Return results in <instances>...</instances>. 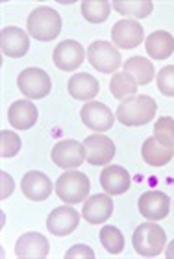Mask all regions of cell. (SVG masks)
Segmentation results:
<instances>
[{
    "instance_id": "1",
    "label": "cell",
    "mask_w": 174,
    "mask_h": 259,
    "mask_svg": "<svg viewBox=\"0 0 174 259\" xmlns=\"http://www.w3.org/2000/svg\"><path fill=\"white\" fill-rule=\"evenodd\" d=\"M156 111H158V104L152 97L134 95L119 104L115 119L124 126H143L154 119Z\"/></svg>"
},
{
    "instance_id": "2",
    "label": "cell",
    "mask_w": 174,
    "mask_h": 259,
    "mask_svg": "<svg viewBox=\"0 0 174 259\" xmlns=\"http://www.w3.org/2000/svg\"><path fill=\"white\" fill-rule=\"evenodd\" d=\"M28 33L41 43L54 41L61 32V17L60 13L49 6H39L30 13L26 22Z\"/></svg>"
},
{
    "instance_id": "3",
    "label": "cell",
    "mask_w": 174,
    "mask_h": 259,
    "mask_svg": "<svg viewBox=\"0 0 174 259\" xmlns=\"http://www.w3.org/2000/svg\"><path fill=\"white\" fill-rule=\"evenodd\" d=\"M165 241H167V233L154 221L137 226L136 232H134V237H132L134 248L143 257H156V255H159L161 250L165 248Z\"/></svg>"
},
{
    "instance_id": "4",
    "label": "cell",
    "mask_w": 174,
    "mask_h": 259,
    "mask_svg": "<svg viewBox=\"0 0 174 259\" xmlns=\"http://www.w3.org/2000/svg\"><path fill=\"white\" fill-rule=\"evenodd\" d=\"M91 189V182L83 172L78 170H67L56 182V194L65 204H80L87 198Z\"/></svg>"
},
{
    "instance_id": "5",
    "label": "cell",
    "mask_w": 174,
    "mask_h": 259,
    "mask_svg": "<svg viewBox=\"0 0 174 259\" xmlns=\"http://www.w3.org/2000/svg\"><path fill=\"white\" fill-rule=\"evenodd\" d=\"M17 85H19V91L28 100H41V98H45L50 93L52 81H50V76L43 69L32 67V69H24L19 74Z\"/></svg>"
},
{
    "instance_id": "6",
    "label": "cell",
    "mask_w": 174,
    "mask_h": 259,
    "mask_svg": "<svg viewBox=\"0 0 174 259\" xmlns=\"http://www.w3.org/2000/svg\"><path fill=\"white\" fill-rule=\"evenodd\" d=\"M87 60L89 63L100 72L106 74H115V70L120 67V54L115 49V45L108 41H95L87 49Z\"/></svg>"
},
{
    "instance_id": "7",
    "label": "cell",
    "mask_w": 174,
    "mask_h": 259,
    "mask_svg": "<svg viewBox=\"0 0 174 259\" xmlns=\"http://www.w3.org/2000/svg\"><path fill=\"white\" fill-rule=\"evenodd\" d=\"M87 159L85 146L76 139H65L56 143L52 148V161L61 168L80 167Z\"/></svg>"
},
{
    "instance_id": "8",
    "label": "cell",
    "mask_w": 174,
    "mask_h": 259,
    "mask_svg": "<svg viewBox=\"0 0 174 259\" xmlns=\"http://www.w3.org/2000/svg\"><path fill=\"white\" fill-rule=\"evenodd\" d=\"M80 117H82L83 124L89 130H95L97 134L111 130V126L115 122V115L111 113V109L106 104L97 102V100L87 102L82 108V111H80Z\"/></svg>"
},
{
    "instance_id": "9",
    "label": "cell",
    "mask_w": 174,
    "mask_h": 259,
    "mask_svg": "<svg viewBox=\"0 0 174 259\" xmlns=\"http://www.w3.org/2000/svg\"><path fill=\"white\" fill-rule=\"evenodd\" d=\"M111 39H113V45H117L119 49L130 50L137 49L145 41V32L137 21L122 19V21L115 22L111 28Z\"/></svg>"
},
{
    "instance_id": "10",
    "label": "cell",
    "mask_w": 174,
    "mask_h": 259,
    "mask_svg": "<svg viewBox=\"0 0 174 259\" xmlns=\"http://www.w3.org/2000/svg\"><path fill=\"white\" fill-rule=\"evenodd\" d=\"M83 146H85V154H87L85 161L89 165H95V167H98V165H108L115 157V143L102 134H93L89 137H85Z\"/></svg>"
},
{
    "instance_id": "11",
    "label": "cell",
    "mask_w": 174,
    "mask_h": 259,
    "mask_svg": "<svg viewBox=\"0 0 174 259\" xmlns=\"http://www.w3.org/2000/svg\"><path fill=\"white\" fill-rule=\"evenodd\" d=\"M78 222H80V215L78 211L69 205H61V207H56L52 213L47 219V228L49 232L56 237H65V235H71L74 230L78 228Z\"/></svg>"
},
{
    "instance_id": "12",
    "label": "cell",
    "mask_w": 174,
    "mask_h": 259,
    "mask_svg": "<svg viewBox=\"0 0 174 259\" xmlns=\"http://www.w3.org/2000/svg\"><path fill=\"white\" fill-rule=\"evenodd\" d=\"M139 213L148 221H161L170 211V196L163 191H147L139 196Z\"/></svg>"
},
{
    "instance_id": "13",
    "label": "cell",
    "mask_w": 174,
    "mask_h": 259,
    "mask_svg": "<svg viewBox=\"0 0 174 259\" xmlns=\"http://www.w3.org/2000/svg\"><path fill=\"white\" fill-rule=\"evenodd\" d=\"M52 60L54 65L60 70H76L80 65L85 60V50L78 41H72V39H67V41H61L58 47H56L54 54H52Z\"/></svg>"
},
{
    "instance_id": "14",
    "label": "cell",
    "mask_w": 174,
    "mask_h": 259,
    "mask_svg": "<svg viewBox=\"0 0 174 259\" xmlns=\"http://www.w3.org/2000/svg\"><path fill=\"white\" fill-rule=\"evenodd\" d=\"M50 252V244L43 233L30 232L17 239L15 255L21 259H45Z\"/></svg>"
},
{
    "instance_id": "15",
    "label": "cell",
    "mask_w": 174,
    "mask_h": 259,
    "mask_svg": "<svg viewBox=\"0 0 174 259\" xmlns=\"http://www.w3.org/2000/svg\"><path fill=\"white\" fill-rule=\"evenodd\" d=\"M21 189L26 198L33 200V202H41V200H47L52 194L54 185H52L47 174L39 172V170H32V172L22 176Z\"/></svg>"
},
{
    "instance_id": "16",
    "label": "cell",
    "mask_w": 174,
    "mask_h": 259,
    "mask_svg": "<svg viewBox=\"0 0 174 259\" xmlns=\"http://www.w3.org/2000/svg\"><path fill=\"white\" fill-rule=\"evenodd\" d=\"M0 47H2V54L8 58H22L30 49V37L22 28L8 26L0 33Z\"/></svg>"
},
{
    "instance_id": "17",
    "label": "cell",
    "mask_w": 174,
    "mask_h": 259,
    "mask_svg": "<svg viewBox=\"0 0 174 259\" xmlns=\"http://www.w3.org/2000/svg\"><path fill=\"white\" fill-rule=\"evenodd\" d=\"M113 215V200L109 194H93L85 200L82 217L89 224H102Z\"/></svg>"
},
{
    "instance_id": "18",
    "label": "cell",
    "mask_w": 174,
    "mask_h": 259,
    "mask_svg": "<svg viewBox=\"0 0 174 259\" xmlns=\"http://www.w3.org/2000/svg\"><path fill=\"white\" fill-rule=\"evenodd\" d=\"M39 111L32 100H17L8 109V120L13 130H30L37 122Z\"/></svg>"
},
{
    "instance_id": "19",
    "label": "cell",
    "mask_w": 174,
    "mask_h": 259,
    "mask_svg": "<svg viewBox=\"0 0 174 259\" xmlns=\"http://www.w3.org/2000/svg\"><path fill=\"white\" fill-rule=\"evenodd\" d=\"M130 184V172L119 165H109L100 172V185L108 194H124Z\"/></svg>"
},
{
    "instance_id": "20",
    "label": "cell",
    "mask_w": 174,
    "mask_h": 259,
    "mask_svg": "<svg viewBox=\"0 0 174 259\" xmlns=\"http://www.w3.org/2000/svg\"><path fill=\"white\" fill-rule=\"evenodd\" d=\"M67 89L74 100H89L91 102L100 91V85H98V80L95 76L87 74V72H78L69 80Z\"/></svg>"
},
{
    "instance_id": "21",
    "label": "cell",
    "mask_w": 174,
    "mask_h": 259,
    "mask_svg": "<svg viewBox=\"0 0 174 259\" xmlns=\"http://www.w3.org/2000/svg\"><path fill=\"white\" fill-rule=\"evenodd\" d=\"M147 54L154 60H167L174 54V37L165 30L150 33L145 41Z\"/></svg>"
},
{
    "instance_id": "22",
    "label": "cell",
    "mask_w": 174,
    "mask_h": 259,
    "mask_svg": "<svg viewBox=\"0 0 174 259\" xmlns=\"http://www.w3.org/2000/svg\"><path fill=\"white\" fill-rule=\"evenodd\" d=\"M141 156H143V159H145V163L152 165V167H165V165L172 159L174 150L163 146L156 137H148V139H145V143H143Z\"/></svg>"
},
{
    "instance_id": "23",
    "label": "cell",
    "mask_w": 174,
    "mask_h": 259,
    "mask_svg": "<svg viewBox=\"0 0 174 259\" xmlns=\"http://www.w3.org/2000/svg\"><path fill=\"white\" fill-rule=\"evenodd\" d=\"M124 72L137 81V85H147L154 80V65L141 56H134L124 63Z\"/></svg>"
},
{
    "instance_id": "24",
    "label": "cell",
    "mask_w": 174,
    "mask_h": 259,
    "mask_svg": "<svg viewBox=\"0 0 174 259\" xmlns=\"http://www.w3.org/2000/svg\"><path fill=\"white\" fill-rule=\"evenodd\" d=\"M113 8L117 13L124 17H134V19H145L152 13L154 4L150 0H115Z\"/></svg>"
},
{
    "instance_id": "25",
    "label": "cell",
    "mask_w": 174,
    "mask_h": 259,
    "mask_svg": "<svg viewBox=\"0 0 174 259\" xmlns=\"http://www.w3.org/2000/svg\"><path fill=\"white\" fill-rule=\"evenodd\" d=\"M137 81L132 78L128 72H115L111 81H109V91L117 100H124V98L134 97L137 93Z\"/></svg>"
},
{
    "instance_id": "26",
    "label": "cell",
    "mask_w": 174,
    "mask_h": 259,
    "mask_svg": "<svg viewBox=\"0 0 174 259\" xmlns=\"http://www.w3.org/2000/svg\"><path fill=\"white\" fill-rule=\"evenodd\" d=\"M111 13V4L108 0H85L82 2V15L93 24H100Z\"/></svg>"
},
{
    "instance_id": "27",
    "label": "cell",
    "mask_w": 174,
    "mask_h": 259,
    "mask_svg": "<svg viewBox=\"0 0 174 259\" xmlns=\"http://www.w3.org/2000/svg\"><path fill=\"white\" fill-rule=\"evenodd\" d=\"M100 243H102V246L106 250H108L109 254H120L122 252V248H124V235L120 233L119 228L115 226H104L102 230H100Z\"/></svg>"
},
{
    "instance_id": "28",
    "label": "cell",
    "mask_w": 174,
    "mask_h": 259,
    "mask_svg": "<svg viewBox=\"0 0 174 259\" xmlns=\"http://www.w3.org/2000/svg\"><path fill=\"white\" fill-rule=\"evenodd\" d=\"M154 137L163 146L174 150V119L159 117V120L154 124Z\"/></svg>"
},
{
    "instance_id": "29",
    "label": "cell",
    "mask_w": 174,
    "mask_h": 259,
    "mask_svg": "<svg viewBox=\"0 0 174 259\" xmlns=\"http://www.w3.org/2000/svg\"><path fill=\"white\" fill-rule=\"evenodd\" d=\"M0 137H2V141H0V156L2 157L17 156L22 145L21 137H19L15 132H10V130H2Z\"/></svg>"
},
{
    "instance_id": "30",
    "label": "cell",
    "mask_w": 174,
    "mask_h": 259,
    "mask_svg": "<svg viewBox=\"0 0 174 259\" xmlns=\"http://www.w3.org/2000/svg\"><path fill=\"white\" fill-rule=\"evenodd\" d=\"M158 89L165 97H174V65H167L159 70Z\"/></svg>"
},
{
    "instance_id": "31",
    "label": "cell",
    "mask_w": 174,
    "mask_h": 259,
    "mask_svg": "<svg viewBox=\"0 0 174 259\" xmlns=\"http://www.w3.org/2000/svg\"><path fill=\"white\" fill-rule=\"evenodd\" d=\"M67 259H95V252L87 244H74L71 250H67Z\"/></svg>"
},
{
    "instance_id": "32",
    "label": "cell",
    "mask_w": 174,
    "mask_h": 259,
    "mask_svg": "<svg viewBox=\"0 0 174 259\" xmlns=\"http://www.w3.org/2000/svg\"><path fill=\"white\" fill-rule=\"evenodd\" d=\"M13 193V180L10 178L8 172H2V198H8L10 194Z\"/></svg>"
},
{
    "instance_id": "33",
    "label": "cell",
    "mask_w": 174,
    "mask_h": 259,
    "mask_svg": "<svg viewBox=\"0 0 174 259\" xmlns=\"http://www.w3.org/2000/svg\"><path fill=\"white\" fill-rule=\"evenodd\" d=\"M165 257L167 259H174V241L165 248Z\"/></svg>"
}]
</instances>
